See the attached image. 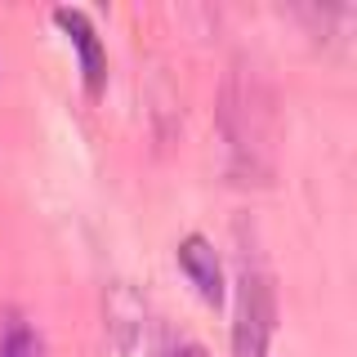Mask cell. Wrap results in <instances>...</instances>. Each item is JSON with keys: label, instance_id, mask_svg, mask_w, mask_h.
<instances>
[{"label": "cell", "instance_id": "1", "mask_svg": "<svg viewBox=\"0 0 357 357\" xmlns=\"http://www.w3.org/2000/svg\"><path fill=\"white\" fill-rule=\"evenodd\" d=\"M219 126L228 130L232 148L241 156L268 161V156L277 152V139H282V107H277V94L259 76L232 72L228 85H223V94H219Z\"/></svg>", "mask_w": 357, "mask_h": 357}, {"label": "cell", "instance_id": "2", "mask_svg": "<svg viewBox=\"0 0 357 357\" xmlns=\"http://www.w3.org/2000/svg\"><path fill=\"white\" fill-rule=\"evenodd\" d=\"M277 321V299L264 273L245 268L237 286V321H232V357H268Z\"/></svg>", "mask_w": 357, "mask_h": 357}, {"label": "cell", "instance_id": "3", "mask_svg": "<svg viewBox=\"0 0 357 357\" xmlns=\"http://www.w3.org/2000/svg\"><path fill=\"white\" fill-rule=\"evenodd\" d=\"M59 27L72 36L76 45V54H81V72H85V89L89 94H98L107 81V54H103V40H98V31H94V22H89L85 14H76V9H59Z\"/></svg>", "mask_w": 357, "mask_h": 357}, {"label": "cell", "instance_id": "4", "mask_svg": "<svg viewBox=\"0 0 357 357\" xmlns=\"http://www.w3.org/2000/svg\"><path fill=\"white\" fill-rule=\"evenodd\" d=\"M178 268L192 277V286L210 299V304H223V264H219V250L201 237V232L178 241Z\"/></svg>", "mask_w": 357, "mask_h": 357}, {"label": "cell", "instance_id": "5", "mask_svg": "<svg viewBox=\"0 0 357 357\" xmlns=\"http://www.w3.org/2000/svg\"><path fill=\"white\" fill-rule=\"evenodd\" d=\"M0 357H40V340L18 312L0 317Z\"/></svg>", "mask_w": 357, "mask_h": 357}, {"label": "cell", "instance_id": "6", "mask_svg": "<svg viewBox=\"0 0 357 357\" xmlns=\"http://www.w3.org/2000/svg\"><path fill=\"white\" fill-rule=\"evenodd\" d=\"M174 357H206V349H178Z\"/></svg>", "mask_w": 357, "mask_h": 357}]
</instances>
